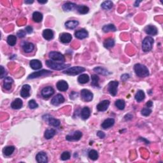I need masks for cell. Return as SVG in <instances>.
<instances>
[{
	"instance_id": "obj_1",
	"label": "cell",
	"mask_w": 163,
	"mask_h": 163,
	"mask_svg": "<svg viewBox=\"0 0 163 163\" xmlns=\"http://www.w3.org/2000/svg\"><path fill=\"white\" fill-rule=\"evenodd\" d=\"M134 70L136 75L140 77H146L149 75V71L146 66L138 63L134 66Z\"/></svg>"
},
{
	"instance_id": "obj_2",
	"label": "cell",
	"mask_w": 163,
	"mask_h": 163,
	"mask_svg": "<svg viewBox=\"0 0 163 163\" xmlns=\"http://www.w3.org/2000/svg\"><path fill=\"white\" fill-rule=\"evenodd\" d=\"M46 65L48 67L51 68L52 69H54V70H63L64 69L67 68L68 66L70 65H65L63 63H58L54 62V61H50V60H47L46 62H45Z\"/></svg>"
},
{
	"instance_id": "obj_3",
	"label": "cell",
	"mask_w": 163,
	"mask_h": 163,
	"mask_svg": "<svg viewBox=\"0 0 163 163\" xmlns=\"http://www.w3.org/2000/svg\"><path fill=\"white\" fill-rule=\"evenodd\" d=\"M154 40L152 37L147 36L142 42V50L143 52H147L150 51L152 49Z\"/></svg>"
},
{
	"instance_id": "obj_4",
	"label": "cell",
	"mask_w": 163,
	"mask_h": 163,
	"mask_svg": "<svg viewBox=\"0 0 163 163\" xmlns=\"http://www.w3.org/2000/svg\"><path fill=\"white\" fill-rule=\"evenodd\" d=\"M85 71V68L81 66H74L71 67L63 71V73L69 75H77L81 74Z\"/></svg>"
},
{
	"instance_id": "obj_5",
	"label": "cell",
	"mask_w": 163,
	"mask_h": 163,
	"mask_svg": "<svg viewBox=\"0 0 163 163\" xmlns=\"http://www.w3.org/2000/svg\"><path fill=\"white\" fill-rule=\"evenodd\" d=\"M52 72L50 71L49 70H46V69H42L41 71H36L34 72V73H32L31 74L29 75L28 76V79H34L38 78V77H43V76H47L49 75L52 74Z\"/></svg>"
},
{
	"instance_id": "obj_6",
	"label": "cell",
	"mask_w": 163,
	"mask_h": 163,
	"mask_svg": "<svg viewBox=\"0 0 163 163\" xmlns=\"http://www.w3.org/2000/svg\"><path fill=\"white\" fill-rule=\"evenodd\" d=\"M49 57L51 59V60L54 61H60V62L64 63L65 61V58L61 53L56 51L50 52L49 54Z\"/></svg>"
},
{
	"instance_id": "obj_7",
	"label": "cell",
	"mask_w": 163,
	"mask_h": 163,
	"mask_svg": "<svg viewBox=\"0 0 163 163\" xmlns=\"http://www.w3.org/2000/svg\"><path fill=\"white\" fill-rule=\"evenodd\" d=\"M43 119H44L45 121L48 122L49 124L53 127H58L60 125V121L58 119H56L54 117L50 116V115H45L43 116Z\"/></svg>"
},
{
	"instance_id": "obj_8",
	"label": "cell",
	"mask_w": 163,
	"mask_h": 163,
	"mask_svg": "<svg viewBox=\"0 0 163 163\" xmlns=\"http://www.w3.org/2000/svg\"><path fill=\"white\" fill-rule=\"evenodd\" d=\"M119 82L117 81H111L108 84V90L112 96H115L117 93V88H118Z\"/></svg>"
},
{
	"instance_id": "obj_9",
	"label": "cell",
	"mask_w": 163,
	"mask_h": 163,
	"mask_svg": "<svg viewBox=\"0 0 163 163\" xmlns=\"http://www.w3.org/2000/svg\"><path fill=\"white\" fill-rule=\"evenodd\" d=\"M81 97L83 100L86 101V102H89V101L92 100L93 94L89 90L82 89L81 90Z\"/></svg>"
},
{
	"instance_id": "obj_10",
	"label": "cell",
	"mask_w": 163,
	"mask_h": 163,
	"mask_svg": "<svg viewBox=\"0 0 163 163\" xmlns=\"http://www.w3.org/2000/svg\"><path fill=\"white\" fill-rule=\"evenodd\" d=\"M41 94L44 98H49L54 94V89L50 86L46 87L42 90Z\"/></svg>"
},
{
	"instance_id": "obj_11",
	"label": "cell",
	"mask_w": 163,
	"mask_h": 163,
	"mask_svg": "<svg viewBox=\"0 0 163 163\" xmlns=\"http://www.w3.org/2000/svg\"><path fill=\"white\" fill-rule=\"evenodd\" d=\"M82 133L80 131H76L72 135H68L66 136V140L68 141H78L82 138Z\"/></svg>"
},
{
	"instance_id": "obj_12",
	"label": "cell",
	"mask_w": 163,
	"mask_h": 163,
	"mask_svg": "<svg viewBox=\"0 0 163 163\" xmlns=\"http://www.w3.org/2000/svg\"><path fill=\"white\" fill-rule=\"evenodd\" d=\"M65 98L63 97V96L62 94H58L55 96L52 99L51 104L54 106H57L65 102Z\"/></svg>"
},
{
	"instance_id": "obj_13",
	"label": "cell",
	"mask_w": 163,
	"mask_h": 163,
	"mask_svg": "<svg viewBox=\"0 0 163 163\" xmlns=\"http://www.w3.org/2000/svg\"><path fill=\"white\" fill-rule=\"evenodd\" d=\"M36 159L38 163H47L48 162L47 155L44 152H40L36 156Z\"/></svg>"
},
{
	"instance_id": "obj_14",
	"label": "cell",
	"mask_w": 163,
	"mask_h": 163,
	"mask_svg": "<svg viewBox=\"0 0 163 163\" xmlns=\"http://www.w3.org/2000/svg\"><path fill=\"white\" fill-rule=\"evenodd\" d=\"M30 90H31L30 85L28 84L24 85L22 87V89H21L20 96L24 98H27L29 97V96H30V92H29Z\"/></svg>"
},
{
	"instance_id": "obj_15",
	"label": "cell",
	"mask_w": 163,
	"mask_h": 163,
	"mask_svg": "<svg viewBox=\"0 0 163 163\" xmlns=\"http://www.w3.org/2000/svg\"><path fill=\"white\" fill-rule=\"evenodd\" d=\"M145 30V33L148 34V35H152V36H154L156 35L157 34V29L155 26H152V25H148L144 29Z\"/></svg>"
},
{
	"instance_id": "obj_16",
	"label": "cell",
	"mask_w": 163,
	"mask_h": 163,
	"mask_svg": "<svg viewBox=\"0 0 163 163\" xmlns=\"http://www.w3.org/2000/svg\"><path fill=\"white\" fill-rule=\"evenodd\" d=\"M110 103V101L108 100H103L102 101H101V102L97 105L98 110L100 112L106 111L108 108Z\"/></svg>"
},
{
	"instance_id": "obj_17",
	"label": "cell",
	"mask_w": 163,
	"mask_h": 163,
	"mask_svg": "<svg viewBox=\"0 0 163 163\" xmlns=\"http://www.w3.org/2000/svg\"><path fill=\"white\" fill-rule=\"evenodd\" d=\"M56 87H57L59 90L62 92L66 91V90L68 89L69 87L68 83L65 81H60L57 82V84H56Z\"/></svg>"
},
{
	"instance_id": "obj_18",
	"label": "cell",
	"mask_w": 163,
	"mask_h": 163,
	"mask_svg": "<svg viewBox=\"0 0 163 163\" xmlns=\"http://www.w3.org/2000/svg\"><path fill=\"white\" fill-rule=\"evenodd\" d=\"M75 36L77 38L80 40L84 39L88 36V32L84 29H80V30L77 31L75 33Z\"/></svg>"
},
{
	"instance_id": "obj_19",
	"label": "cell",
	"mask_w": 163,
	"mask_h": 163,
	"mask_svg": "<svg viewBox=\"0 0 163 163\" xmlns=\"http://www.w3.org/2000/svg\"><path fill=\"white\" fill-rule=\"evenodd\" d=\"M14 83V80L11 77H5L3 81V87L7 90H10L12 88V84Z\"/></svg>"
},
{
	"instance_id": "obj_20",
	"label": "cell",
	"mask_w": 163,
	"mask_h": 163,
	"mask_svg": "<svg viewBox=\"0 0 163 163\" xmlns=\"http://www.w3.org/2000/svg\"><path fill=\"white\" fill-rule=\"evenodd\" d=\"M43 36H44V38L47 40H51L53 38H54V32H53L52 30L50 29H45L43 32Z\"/></svg>"
},
{
	"instance_id": "obj_21",
	"label": "cell",
	"mask_w": 163,
	"mask_h": 163,
	"mask_svg": "<svg viewBox=\"0 0 163 163\" xmlns=\"http://www.w3.org/2000/svg\"><path fill=\"white\" fill-rule=\"evenodd\" d=\"M114 124H115V120L112 118H108L103 121L102 124H101V127H102L103 129H106L113 126Z\"/></svg>"
},
{
	"instance_id": "obj_22",
	"label": "cell",
	"mask_w": 163,
	"mask_h": 163,
	"mask_svg": "<svg viewBox=\"0 0 163 163\" xmlns=\"http://www.w3.org/2000/svg\"><path fill=\"white\" fill-rule=\"evenodd\" d=\"M72 40V36L71 34L68 33H64L61 34L60 40L63 44H68Z\"/></svg>"
},
{
	"instance_id": "obj_23",
	"label": "cell",
	"mask_w": 163,
	"mask_h": 163,
	"mask_svg": "<svg viewBox=\"0 0 163 163\" xmlns=\"http://www.w3.org/2000/svg\"><path fill=\"white\" fill-rule=\"evenodd\" d=\"M77 5L75 3H74L67 2L63 5V9L65 12H70L71 10L77 9Z\"/></svg>"
},
{
	"instance_id": "obj_24",
	"label": "cell",
	"mask_w": 163,
	"mask_h": 163,
	"mask_svg": "<svg viewBox=\"0 0 163 163\" xmlns=\"http://www.w3.org/2000/svg\"><path fill=\"white\" fill-rule=\"evenodd\" d=\"M29 66H30V67L33 69L37 70V69H40L42 67V64L40 61L38 59H33L30 61Z\"/></svg>"
},
{
	"instance_id": "obj_25",
	"label": "cell",
	"mask_w": 163,
	"mask_h": 163,
	"mask_svg": "<svg viewBox=\"0 0 163 163\" xmlns=\"http://www.w3.org/2000/svg\"><path fill=\"white\" fill-rule=\"evenodd\" d=\"M22 105H23V102L22 100H20V98H16L15 100L12 103L11 107L13 109L18 110L22 108Z\"/></svg>"
},
{
	"instance_id": "obj_26",
	"label": "cell",
	"mask_w": 163,
	"mask_h": 163,
	"mask_svg": "<svg viewBox=\"0 0 163 163\" xmlns=\"http://www.w3.org/2000/svg\"><path fill=\"white\" fill-rule=\"evenodd\" d=\"M79 21L75 20H72L67 21V22L65 23V26L66 28H68L69 29H74L79 26Z\"/></svg>"
},
{
	"instance_id": "obj_27",
	"label": "cell",
	"mask_w": 163,
	"mask_h": 163,
	"mask_svg": "<svg viewBox=\"0 0 163 163\" xmlns=\"http://www.w3.org/2000/svg\"><path fill=\"white\" fill-rule=\"evenodd\" d=\"M81 115L82 119L84 120H87V119H89V117L90 115V110L89 108L87 107V106L83 108L81 111Z\"/></svg>"
},
{
	"instance_id": "obj_28",
	"label": "cell",
	"mask_w": 163,
	"mask_h": 163,
	"mask_svg": "<svg viewBox=\"0 0 163 163\" xmlns=\"http://www.w3.org/2000/svg\"><path fill=\"white\" fill-rule=\"evenodd\" d=\"M22 49L25 52L29 53L34 50V45L33 44H32V43L26 42L22 45Z\"/></svg>"
},
{
	"instance_id": "obj_29",
	"label": "cell",
	"mask_w": 163,
	"mask_h": 163,
	"mask_svg": "<svg viewBox=\"0 0 163 163\" xmlns=\"http://www.w3.org/2000/svg\"><path fill=\"white\" fill-rule=\"evenodd\" d=\"M55 133L56 131L54 129H52V128H51V129H48L45 131L44 133V137L47 139V140H49V139H51L54 137Z\"/></svg>"
},
{
	"instance_id": "obj_30",
	"label": "cell",
	"mask_w": 163,
	"mask_h": 163,
	"mask_svg": "<svg viewBox=\"0 0 163 163\" xmlns=\"http://www.w3.org/2000/svg\"><path fill=\"white\" fill-rule=\"evenodd\" d=\"M15 150V147L14 146H8L5 147L3 150V152L5 156H10L14 153Z\"/></svg>"
},
{
	"instance_id": "obj_31",
	"label": "cell",
	"mask_w": 163,
	"mask_h": 163,
	"mask_svg": "<svg viewBox=\"0 0 163 163\" xmlns=\"http://www.w3.org/2000/svg\"><path fill=\"white\" fill-rule=\"evenodd\" d=\"M77 10L81 14H86L89 12V8L85 5H78Z\"/></svg>"
},
{
	"instance_id": "obj_32",
	"label": "cell",
	"mask_w": 163,
	"mask_h": 163,
	"mask_svg": "<svg viewBox=\"0 0 163 163\" xmlns=\"http://www.w3.org/2000/svg\"><path fill=\"white\" fill-rule=\"evenodd\" d=\"M103 45L106 49H111L115 45V40L112 38L106 39L103 43Z\"/></svg>"
},
{
	"instance_id": "obj_33",
	"label": "cell",
	"mask_w": 163,
	"mask_h": 163,
	"mask_svg": "<svg viewBox=\"0 0 163 163\" xmlns=\"http://www.w3.org/2000/svg\"><path fill=\"white\" fill-rule=\"evenodd\" d=\"M94 71H96V73L102 75H108L110 74V73L107 69L102 67H100V66L94 68Z\"/></svg>"
},
{
	"instance_id": "obj_34",
	"label": "cell",
	"mask_w": 163,
	"mask_h": 163,
	"mask_svg": "<svg viewBox=\"0 0 163 163\" xmlns=\"http://www.w3.org/2000/svg\"><path fill=\"white\" fill-rule=\"evenodd\" d=\"M102 29L105 33H108V32H111V31L115 32L117 30L114 24H110L104 26Z\"/></svg>"
},
{
	"instance_id": "obj_35",
	"label": "cell",
	"mask_w": 163,
	"mask_h": 163,
	"mask_svg": "<svg viewBox=\"0 0 163 163\" xmlns=\"http://www.w3.org/2000/svg\"><path fill=\"white\" fill-rule=\"evenodd\" d=\"M89 81V77L87 74H82L78 78V82L80 84H84Z\"/></svg>"
},
{
	"instance_id": "obj_36",
	"label": "cell",
	"mask_w": 163,
	"mask_h": 163,
	"mask_svg": "<svg viewBox=\"0 0 163 163\" xmlns=\"http://www.w3.org/2000/svg\"><path fill=\"white\" fill-rule=\"evenodd\" d=\"M145 98V94L143 90H140L136 92L135 95V100L138 102H141V101H143Z\"/></svg>"
},
{
	"instance_id": "obj_37",
	"label": "cell",
	"mask_w": 163,
	"mask_h": 163,
	"mask_svg": "<svg viewBox=\"0 0 163 163\" xmlns=\"http://www.w3.org/2000/svg\"><path fill=\"white\" fill-rule=\"evenodd\" d=\"M43 19V15L39 12H34L33 14V20L36 22H40Z\"/></svg>"
},
{
	"instance_id": "obj_38",
	"label": "cell",
	"mask_w": 163,
	"mask_h": 163,
	"mask_svg": "<svg viewBox=\"0 0 163 163\" xmlns=\"http://www.w3.org/2000/svg\"><path fill=\"white\" fill-rule=\"evenodd\" d=\"M101 8L105 10H109L113 7V3L111 1H105L101 4Z\"/></svg>"
},
{
	"instance_id": "obj_39",
	"label": "cell",
	"mask_w": 163,
	"mask_h": 163,
	"mask_svg": "<svg viewBox=\"0 0 163 163\" xmlns=\"http://www.w3.org/2000/svg\"><path fill=\"white\" fill-rule=\"evenodd\" d=\"M17 42V37L14 35H10L7 38V43L10 46L13 47L16 44Z\"/></svg>"
},
{
	"instance_id": "obj_40",
	"label": "cell",
	"mask_w": 163,
	"mask_h": 163,
	"mask_svg": "<svg viewBox=\"0 0 163 163\" xmlns=\"http://www.w3.org/2000/svg\"><path fill=\"white\" fill-rule=\"evenodd\" d=\"M91 85L96 87H100V85H99V80H100V78H99V77L97 75H92L91 77Z\"/></svg>"
},
{
	"instance_id": "obj_41",
	"label": "cell",
	"mask_w": 163,
	"mask_h": 163,
	"mask_svg": "<svg viewBox=\"0 0 163 163\" xmlns=\"http://www.w3.org/2000/svg\"><path fill=\"white\" fill-rule=\"evenodd\" d=\"M88 156H89V158L92 160V161H96V160H97L99 157L98 152L95 150H90Z\"/></svg>"
},
{
	"instance_id": "obj_42",
	"label": "cell",
	"mask_w": 163,
	"mask_h": 163,
	"mask_svg": "<svg viewBox=\"0 0 163 163\" xmlns=\"http://www.w3.org/2000/svg\"><path fill=\"white\" fill-rule=\"evenodd\" d=\"M115 106L117 108L121 110H124L125 108V101L123 100H118L115 101Z\"/></svg>"
},
{
	"instance_id": "obj_43",
	"label": "cell",
	"mask_w": 163,
	"mask_h": 163,
	"mask_svg": "<svg viewBox=\"0 0 163 163\" xmlns=\"http://www.w3.org/2000/svg\"><path fill=\"white\" fill-rule=\"evenodd\" d=\"M152 113V110L150 109V108H144L141 111V114L142 115L145 117H147L150 115Z\"/></svg>"
},
{
	"instance_id": "obj_44",
	"label": "cell",
	"mask_w": 163,
	"mask_h": 163,
	"mask_svg": "<svg viewBox=\"0 0 163 163\" xmlns=\"http://www.w3.org/2000/svg\"><path fill=\"white\" fill-rule=\"evenodd\" d=\"M70 157H71L70 153H69V152L68 151H65V152H64L62 154H61V159L63 160V161H66V160L69 159Z\"/></svg>"
},
{
	"instance_id": "obj_45",
	"label": "cell",
	"mask_w": 163,
	"mask_h": 163,
	"mask_svg": "<svg viewBox=\"0 0 163 163\" xmlns=\"http://www.w3.org/2000/svg\"><path fill=\"white\" fill-rule=\"evenodd\" d=\"M28 106L31 109H34V108H36L37 107H38V105L37 104V103L34 100H30L29 101Z\"/></svg>"
},
{
	"instance_id": "obj_46",
	"label": "cell",
	"mask_w": 163,
	"mask_h": 163,
	"mask_svg": "<svg viewBox=\"0 0 163 163\" xmlns=\"http://www.w3.org/2000/svg\"><path fill=\"white\" fill-rule=\"evenodd\" d=\"M7 72L6 71V69L4 68V67L3 66H1V75H0V78L3 79L4 77L7 76Z\"/></svg>"
},
{
	"instance_id": "obj_47",
	"label": "cell",
	"mask_w": 163,
	"mask_h": 163,
	"mask_svg": "<svg viewBox=\"0 0 163 163\" xmlns=\"http://www.w3.org/2000/svg\"><path fill=\"white\" fill-rule=\"evenodd\" d=\"M17 36L20 38H22L26 36V31L24 30H20L19 31L17 32Z\"/></svg>"
},
{
	"instance_id": "obj_48",
	"label": "cell",
	"mask_w": 163,
	"mask_h": 163,
	"mask_svg": "<svg viewBox=\"0 0 163 163\" xmlns=\"http://www.w3.org/2000/svg\"><path fill=\"white\" fill-rule=\"evenodd\" d=\"M25 30H26V32L28 34H31L33 33V28L31 27V26H27V27H26L25 28Z\"/></svg>"
},
{
	"instance_id": "obj_49",
	"label": "cell",
	"mask_w": 163,
	"mask_h": 163,
	"mask_svg": "<svg viewBox=\"0 0 163 163\" xmlns=\"http://www.w3.org/2000/svg\"><path fill=\"white\" fill-rule=\"evenodd\" d=\"M97 136H98L99 138L102 139V138H104L105 137V133L101 131H98V133H97Z\"/></svg>"
},
{
	"instance_id": "obj_50",
	"label": "cell",
	"mask_w": 163,
	"mask_h": 163,
	"mask_svg": "<svg viewBox=\"0 0 163 163\" xmlns=\"http://www.w3.org/2000/svg\"><path fill=\"white\" fill-rule=\"evenodd\" d=\"M129 78V75L128 74H124L121 77V80L122 81H125L127 79Z\"/></svg>"
},
{
	"instance_id": "obj_51",
	"label": "cell",
	"mask_w": 163,
	"mask_h": 163,
	"mask_svg": "<svg viewBox=\"0 0 163 163\" xmlns=\"http://www.w3.org/2000/svg\"><path fill=\"white\" fill-rule=\"evenodd\" d=\"M146 106L147 108H150L153 106V102L152 101H148L147 103H146Z\"/></svg>"
},
{
	"instance_id": "obj_52",
	"label": "cell",
	"mask_w": 163,
	"mask_h": 163,
	"mask_svg": "<svg viewBox=\"0 0 163 163\" xmlns=\"http://www.w3.org/2000/svg\"><path fill=\"white\" fill-rule=\"evenodd\" d=\"M141 1H136L135 3V7H138L139 6V3H141Z\"/></svg>"
},
{
	"instance_id": "obj_53",
	"label": "cell",
	"mask_w": 163,
	"mask_h": 163,
	"mask_svg": "<svg viewBox=\"0 0 163 163\" xmlns=\"http://www.w3.org/2000/svg\"><path fill=\"white\" fill-rule=\"evenodd\" d=\"M34 2V1H25V3L26 4H31V3H33Z\"/></svg>"
},
{
	"instance_id": "obj_54",
	"label": "cell",
	"mask_w": 163,
	"mask_h": 163,
	"mask_svg": "<svg viewBox=\"0 0 163 163\" xmlns=\"http://www.w3.org/2000/svg\"><path fill=\"white\" fill-rule=\"evenodd\" d=\"M38 3H41V4H45V3H46L47 2V1H46V0H45V1H40V0H38Z\"/></svg>"
}]
</instances>
